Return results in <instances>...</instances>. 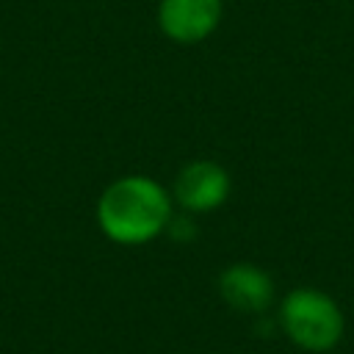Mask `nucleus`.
<instances>
[{
	"label": "nucleus",
	"instance_id": "1",
	"mask_svg": "<svg viewBox=\"0 0 354 354\" xmlns=\"http://www.w3.org/2000/svg\"><path fill=\"white\" fill-rule=\"evenodd\" d=\"M174 199L147 174H124L108 183L97 199V224L119 246H141L169 230Z\"/></svg>",
	"mask_w": 354,
	"mask_h": 354
},
{
	"label": "nucleus",
	"instance_id": "2",
	"mask_svg": "<svg viewBox=\"0 0 354 354\" xmlns=\"http://www.w3.org/2000/svg\"><path fill=\"white\" fill-rule=\"evenodd\" d=\"M279 324L285 335L304 351H329L343 337V310L337 301L315 288H296L279 304Z\"/></svg>",
	"mask_w": 354,
	"mask_h": 354
},
{
	"label": "nucleus",
	"instance_id": "3",
	"mask_svg": "<svg viewBox=\"0 0 354 354\" xmlns=\"http://www.w3.org/2000/svg\"><path fill=\"white\" fill-rule=\"evenodd\" d=\"M232 180L230 171L216 160H191L185 163L171 185V199L185 213H210L221 207L230 196Z\"/></svg>",
	"mask_w": 354,
	"mask_h": 354
},
{
	"label": "nucleus",
	"instance_id": "4",
	"mask_svg": "<svg viewBox=\"0 0 354 354\" xmlns=\"http://www.w3.org/2000/svg\"><path fill=\"white\" fill-rule=\"evenodd\" d=\"M224 17V0H160L158 25L177 44L205 41Z\"/></svg>",
	"mask_w": 354,
	"mask_h": 354
},
{
	"label": "nucleus",
	"instance_id": "5",
	"mask_svg": "<svg viewBox=\"0 0 354 354\" xmlns=\"http://www.w3.org/2000/svg\"><path fill=\"white\" fill-rule=\"evenodd\" d=\"M221 299L241 313H263L274 301V279L254 263H232L218 274Z\"/></svg>",
	"mask_w": 354,
	"mask_h": 354
}]
</instances>
